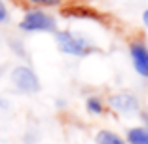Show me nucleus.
Returning <instances> with one entry per match:
<instances>
[{
  "mask_svg": "<svg viewBox=\"0 0 148 144\" xmlns=\"http://www.w3.org/2000/svg\"><path fill=\"white\" fill-rule=\"evenodd\" d=\"M21 31L27 32H36V31H55V19L48 13L40 12V10H32L23 17V21L19 23Z\"/></svg>",
  "mask_w": 148,
  "mask_h": 144,
  "instance_id": "nucleus-1",
  "label": "nucleus"
},
{
  "mask_svg": "<svg viewBox=\"0 0 148 144\" xmlns=\"http://www.w3.org/2000/svg\"><path fill=\"white\" fill-rule=\"evenodd\" d=\"M57 46L63 53L78 55V57H84L91 51V46L87 44L86 40L76 38L72 32H57Z\"/></svg>",
  "mask_w": 148,
  "mask_h": 144,
  "instance_id": "nucleus-2",
  "label": "nucleus"
},
{
  "mask_svg": "<svg viewBox=\"0 0 148 144\" xmlns=\"http://www.w3.org/2000/svg\"><path fill=\"white\" fill-rule=\"evenodd\" d=\"M12 82L15 83L17 89H21V91H25V93H34V91H38V87H40L36 74L31 68H27V66H17V68L13 70L12 72Z\"/></svg>",
  "mask_w": 148,
  "mask_h": 144,
  "instance_id": "nucleus-3",
  "label": "nucleus"
},
{
  "mask_svg": "<svg viewBox=\"0 0 148 144\" xmlns=\"http://www.w3.org/2000/svg\"><path fill=\"white\" fill-rule=\"evenodd\" d=\"M133 66L143 78H148V48L144 44H131L129 48Z\"/></svg>",
  "mask_w": 148,
  "mask_h": 144,
  "instance_id": "nucleus-4",
  "label": "nucleus"
},
{
  "mask_svg": "<svg viewBox=\"0 0 148 144\" xmlns=\"http://www.w3.org/2000/svg\"><path fill=\"white\" fill-rule=\"evenodd\" d=\"M110 106L122 114H133L139 110V100L129 93H118V95L110 97Z\"/></svg>",
  "mask_w": 148,
  "mask_h": 144,
  "instance_id": "nucleus-5",
  "label": "nucleus"
},
{
  "mask_svg": "<svg viewBox=\"0 0 148 144\" xmlns=\"http://www.w3.org/2000/svg\"><path fill=\"white\" fill-rule=\"evenodd\" d=\"M127 139H129V144H148V129H143V127L131 129Z\"/></svg>",
  "mask_w": 148,
  "mask_h": 144,
  "instance_id": "nucleus-6",
  "label": "nucleus"
},
{
  "mask_svg": "<svg viewBox=\"0 0 148 144\" xmlns=\"http://www.w3.org/2000/svg\"><path fill=\"white\" fill-rule=\"evenodd\" d=\"M95 139H97V144H125L123 139H120L112 131H99Z\"/></svg>",
  "mask_w": 148,
  "mask_h": 144,
  "instance_id": "nucleus-7",
  "label": "nucleus"
},
{
  "mask_svg": "<svg viewBox=\"0 0 148 144\" xmlns=\"http://www.w3.org/2000/svg\"><path fill=\"white\" fill-rule=\"evenodd\" d=\"M87 110L91 114H101L103 112V104H101V100L97 99V97H91V99H87Z\"/></svg>",
  "mask_w": 148,
  "mask_h": 144,
  "instance_id": "nucleus-8",
  "label": "nucleus"
},
{
  "mask_svg": "<svg viewBox=\"0 0 148 144\" xmlns=\"http://www.w3.org/2000/svg\"><path fill=\"white\" fill-rule=\"evenodd\" d=\"M29 2H32L36 6H59L61 4V0H29Z\"/></svg>",
  "mask_w": 148,
  "mask_h": 144,
  "instance_id": "nucleus-9",
  "label": "nucleus"
},
{
  "mask_svg": "<svg viewBox=\"0 0 148 144\" xmlns=\"http://www.w3.org/2000/svg\"><path fill=\"white\" fill-rule=\"evenodd\" d=\"M6 19H8V10H6L4 2H2V0H0V23H4Z\"/></svg>",
  "mask_w": 148,
  "mask_h": 144,
  "instance_id": "nucleus-10",
  "label": "nucleus"
},
{
  "mask_svg": "<svg viewBox=\"0 0 148 144\" xmlns=\"http://www.w3.org/2000/svg\"><path fill=\"white\" fill-rule=\"evenodd\" d=\"M143 21H144V25L148 27V10H146V12L143 13Z\"/></svg>",
  "mask_w": 148,
  "mask_h": 144,
  "instance_id": "nucleus-11",
  "label": "nucleus"
}]
</instances>
